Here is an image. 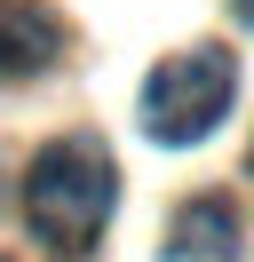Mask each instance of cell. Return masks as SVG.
Masks as SVG:
<instances>
[{"instance_id": "1", "label": "cell", "mask_w": 254, "mask_h": 262, "mask_svg": "<svg viewBox=\"0 0 254 262\" xmlns=\"http://www.w3.org/2000/svg\"><path fill=\"white\" fill-rule=\"evenodd\" d=\"M111 199H119V167L95 135H64L32 159L24 175V223L40 230L56 254H88L95 230L111 223Z\"/></svg>"}, {"instance_id": "2", "label": "cell", "mask_w": 254, "mask_h": 262, "mask_svg": "<svg viewBox=\"0 0 254 262\" xmlns=\"http://www.w3.org/2000/svg\"><path fill=\"white\" fill-rule=\"evenodd\" d=\"M230 96H238L230 48H183L167 64H151V80H143V135L175 143V151L206 143L222 127V112H230Z\"/></svg>"}, {"instance_id": "3", "label": "cell", "mask_w": 254, "mask_h": 262, "mask_svg": "<svg viewBox=\"0 0 254 262\" xmlns=\"http://www.w3.org/2000/svg\"><path fill=\"white\" fill-rule=\"evenodd\" d=\"M64 56V24L40 0H0V80H32Z\"/></svg>"}, {"instance_id": "4", "label": "cell", "mask_w": 254, "mask_h": 262, "mask_svg": "<svg viewBox=\"0 0 254 262\" xmlns=\"http://www.w3.org/2000/svg\"><path fill=\"white\" fill-rule=\"evenodd\" d=\"M175 262H238V207L230 199H190L167 230Z\"/></svg>"}, {"instance_id": "5", "label": "cell", "mask_w": 254, "mask_h": 262, "mask_svg": "<svg viewBox=\"0 0 254 262\" xmlns=\"http://www.w3.org/2000/svg\"><path fill=\"white\" fill-rule=\"evenodd\" d=\"M230 8H238V24H254V0H230Z\"/></svg>"}]
</instances>
